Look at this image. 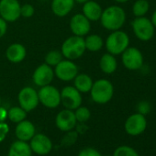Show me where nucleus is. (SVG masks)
I'll list each match as a JSON object with an SVG mask.
<instances>
[{
	"instance_id": "nucleus-17",
	"label": "nucleus",
	"mask_w": 156,
	"mask_h": 156,
	"mask_svg": "<svg viewBox=\"0 0 156 156\" xmlns=\"http://www.w3.org/2000/svg\"><path fill=\"white\" fill-rule=\"evenodd\" d=\"M15 134L18 140L23 141H29L35 135V126L33 125L32 122L24 119L17 123Z\"/></svg>"
},
{
	"instance_id": "nucleus-30",
	"label": "nucleus",
	"mask_w": 156,
	"mask_h": 156,
	"mask_svg": "<svg viewBox=\"0 0 156 156\" xmlns=\"http://www.w3.org/2000/svg\"><path fill=\"white\" fill-rule=\"evenodd\" d=\"M77 139H78V132L77 131H73V129L69 130L63 136V138L62 140V144L63 146H71L73 143H75Z\"/></svg>"
},
{
	"instance_id": "nucleus-38",
	"label": "nucleus",
	"mask_w": 156,
	"mask_h": 156,
	"mask_svg": "<svg viewBox=\"0 0 156 156\" xmlns=\"http://www.w3.org/2000/svg\"><path fill=\"white\" fill-rule=\"evenodd\" d=\"M87 1H89V0H74V2H77V3H79V4H85Z\"/></svg>"
},
{
	"instance_id": "nucleus-9",
	"label": "nucleus",
	"mask_w": 156,
	"mask_h": 156,
	"mask_svg": "<svg viewBox=\"0 0 156 156\" xmlns=\"http://www.w3.org/2000/svg\"><path fill=\"white\" fill-rule=\"evenodd\" d=\"M20 107L22 108L26 112H30L34 110L40 101H39V97H38V92L30 87H23L18 96Z\"/></svg>"
},
{
	"instance_id": "nucleus-39",
	"label": "nucleus",
	"mask_w": 156,
	"mask_h": 156,
	"mask_svg": "<svg viewBox=\"0 0 156 156\" xmlns=\"http://www.w3.org/2000/svg\"><path fill=\"white\" fill-rule=\"evenodd\" d=\"M117 3H119V4H124V3H127L129 0H114Z\"/></svg>"
},
{
	"instance_id": "nucleus-6",
	"label": "nucleus",
	"mask_w": 156,
	"mask_h": 156,
	"mask_svg": "<svg viewBox=\"0 0 156 156\" xmlns=\"http://www.w3.org/2000/svg\"><path fill=\"white\" fill-rule=\"evenodd\" d=\"M121 61L124 67L129 71L140 70L144 64V57L140 50L130 46L121 53Z\"/></svg>"
},
{
	"instance_id": "nucleus-32",
	"label": "nucleus",
	"mask_w": 156,
	"mask_h": 156,
	"mask_svg": "<svg viewBox=\"0 0 156 156\" xmlns=\"http://www.w3.org/2000/svg\"><path fill=\"white\" fill-rule=\"evenodd\" d=\"M34 8L32 5L30 4H25L23 6H21V9H20V17L22 16L23 18H26V19H29V18H31L33 15H34Z\"/></svg>"
},
{
	"instance_id": "nucleus-12",
	"label": "nucleus",
	"mask_w": 156,
	"mask_h": 156,
	"mask_svg": "<svg viewBox=\"0 0 156 156\" xmlns=\"http://www.w3.org/2000/svg\"><path fill=\"white\" fill-rule=\"evenodd\" d=\"M78 74L77 65L71 60H62L56 66L54 70V75L57 76L60 80L68 82L74 79Z\"/></svg>"
},
{
	"instance_id": "nucleus-36",
	"label": "nucleus",
	"mask_w": 156,
	"mask_h": 156,
	"mask_svg": "<svg viewBox=\"0 0 156 156\" xmlns=\"http://www.w3.org/2000/svg\"><path fill=\"white\" fill-rule=\"evenodd\" d=\"M7 118H8V111L4 108L0 107V122L5 121Z\"/></svg>"
},
{
	"instance_id": "nucleus-31",
	"label": "nucleus",
	"mask_w": 156,
	"mask_h": 156,
	"mask_svg": "<svg viewBox=\"0 0 156 156\" xmlns=\"http://www.w3.org/2000/svg\"><path fill=\"white\" fill-rule=\"evenodd\" d=\"M151 111V105L150 102L146 100H142L138 103L137 105V112L141 114V115H148Z\"/></svg>"
},
{
	"instance_id": "nucleus-4",
	"label": "nucleus",
	"mask_w": 156,
	"mask_h": 156,
	"mask_svg": "<svg viewBox=\"0 0 156 156\" xmlns=\"http://www.w3.org/2000/svg\"><path fill=\"white\" fill-rule=\"evenodd\" d=\"M129 35L120 30L112 31L107 38L105 46L108 52L113 55L121 54L129 46Z\"/></svg>"
},
{
	"instance_id": "nucleus-10",
	"label": "nucleus",
	"mask_w": 156,
	"mask_h": 156,
	"mask_svg": "<svg viewBox=\"0 0 156 156\" xmlns=\"http://www.w3.org/2000/svg\"><path fill=\"white\" fill-rule=\"evenodd\" d=\"M61 103L70 110H75L82 104V96L74 87H65L61 92Z\"/></svg>"
},
{
	"instance_id": "nucleus-3",
	"label": "nucleus",
	"mask_w": 156,
	"mask_h": 156,
	"mask_svg": "<svg viewBox=\"0 0 156 156\" xmlns=\"http://www.w3.org/2000/svg\"><path fill=\"white\" fill-rule=\"evenodd\" d=\"M86 51L85 39L80 36H72L66 39L62 45L61 52L67 60H75L80 58Z\"/></svg>"
},
{
	"instance_id": "nucleus-40",
	"label": "nucleus",
	"mask_w": 156,
	"mask_h": 156,
	"mask_svg": "<svg viewBox=\"0 0 156 156\" xmlns=\"http://www.w3.org/2000/svg\"><path fill=\"white\" fill-rule=\"evenodd\" d=\"M0 105H1V99H0Z\"/></svg>"
},
{
	"instance_id": "nucleus-16",
	"label": "nucleus",
	"mask_w": 156,
	"mask_h": 156,
	"mask_svg": "<svg viewBox=\"0 0 156 156\" xmlns=\"http://www.w3.org/2000/svg\"><path fill=\"white\" fill-rule=\"evenodd\" d=\"M70 29L75 36L83 37L87 35L91 29L90 20L87 19L84 14H76L72 17L70 20Z\"/></svg>"
},
{
	"instance_id": "nucleus-15",
	"label": "nucleus",
	"mask_w": 156,
	"mask_h": 156,
	"mask_svg": "<svg viewBox=\"0 0 156 156\" xmlns=\"http://www.w3.org/2000/svg\"><path fill=\"white\" fill-rule=\"evenodd\" d=\"M55 123L57 128L62 131H69L73 129L76 127L77 120L75 119V115L73 110L70 109H63L60 111L55 119Z\"/></svg>"
},
{
	"instance_id": "nucleus-35",
	"label": "nucleus",
	"mask_w": 156,
	"mask_h": 156,
	"mask_svg": "<svg viewBox=\"0 0 156 156\" xmlns=\"http://www.w3.org/2000/svg\"><path fill=\"white\" fill-rule=\"evenodd\" d=\"M8 30V24L7 21L4 20L1 17H0V39H1L7 32Z\"/></svg>"
},
{
	"instance_id": "nucleus-33",
	"label": "nucleus",
	"mask_w": 156,
	"mask_h": 156,
	"mask_svg": "<svg viewBox=\"0 0 156 156\" xmlns=\"http://www.w3.org/2000/svg\"><path fill=\"white\" fill-rule=\"evenodd\" d=\"M77 156H102L101 153L94 148H86L80 151Z\"/></svg>"
},
{
	"instance_id": "nucleus-14",
	"label": "nucleus",
	"mask_w": 156,
	"mask_h": 156,
	"mask_svg": "<svg viewBox=\"0 0 156 156\" xmlns=\"http://www.w3.org/2000/svg\"><path fill=\"white\" fill-rule=\"evenodd\" d=\"M54 78V71L50 65L43 63L38 66L32 75L33 82L36 86L42 87L50 85Z\"/></svg>"
},
{
	"instance_id": "nucleus-41",
	"label": "nucleus",
	"mask_w": 156,
	"mask_h": 156,
	"mask_svg": "<svg viewBox=\"0 0 156 156\" xmlns=\"http://www.w3.org/2000/svg\"><path fill=\"white\" fill-rule=\"evenodd\" d=\"M105 156H111V155H105Z\"/></svg>"
},
{
	"instance_id": "nucleus-37",
	"label": "nucleus",
	"mask_w": 156,
	"mask_h": 156,
	"mask_svg": "<svg viewBox=\"0 0 156 156\" xmlns=\"http://www.w3.org/2000/svg\"><path fill=\"white\" fill-rule=\"evenodd\" d=\"M150 20H151V23L153 24L154 28L156 29V9L153 11V13H152V15H151V18Z\"/></svg>"
},
{
	"instance_id": "nucleus-34",
	"label": "nucleus",
	"mask_w": 156,
	"mask_h": 156,
	"mask_svg": "<svg viewBox=\"0 0 156 156\" xmlns=\"http://www.w3.org/2000/svg\"><path fill=\"white\" fill-rule=\"evenodd\" d=\"M9 132V127L7 123L0 122V142L3 141Z\"/></svg>"
},
{
	"instance_id": "nucleus-11",
	"label": "nucleus",
	"mask_w": 156,
	"mask_h": 156,
	"mask_svg": "<svg viewBox=\"0 0 156 156\" xmlns=\"http://www.w3.org/2000/svg\"><path fill=\"white\" fill-rule=\"evenodd\" d=\"M21 6L18 0H0V17L7 22H13L20 17Z\"/></svg>"
},
{
	"instance_id": "nucleus-13",
	"label": "nucleus",
	"mask_w": 156,
	"mask_h": 156,
	"mask_svg": "<svg viewBox=\"0 0 156 156\" xmlns=\"http://www.w3.org/2000/svg\"><path fill=\"white\" fill-rule=\"evenodd\" d=\"M30 146L32 152L38 155H46L52 150V142L51 139L42 133L35 134L30 140Z\"/></svg>"
},
{
	"instance_id": "nucleus-23",
	"label": "nucleus",
	"mask_w": 156,
	"mask_h": 156,
	"mask_svg": "<svg viewBox=\"0 0 156 156\" xmlns=\"http://www.w3.org/2000/svg\"><path fill=\"white\" fill-rule=\"evenodd\" d=\"M73 80H74V87L80 93L90 92L94 83L92 78L87 73H78L74 77Z\"/></svg>"
},
{
	"instance_id": "nucleus-27",
	"label": "nucleus",
	"mask_w": 156,
	"mask_h": 156,
	"mask_svg": "<svg viewBox=\"0 0 156 156\" xmlns=\"http://www.w3.org/2000/svg\"><path fill=\"white\" fill-rule=\"evenodd\" d=\"M62 54L59 51H49L45 56V63L50 65L51 67L56 66L62 60Z\"/></svg>"
},
{
	"instance_id": "nucleus-21",
	"label": "nucleus",
	"mask_w": 156,
	"mask_h": 156,
	"mask_svg": "<svg viewBox=\"0 0 156 156\" xmlns=\"http://www.w3.org/2000/svg\"><path fill=\"white\" fill-rule=\"evenodd\" d=\"M31 154L32 151L30 144L27 141L18 140L11 144L8 156H31Z\"/></svg>"
},
{
	"instance_id": "nucleus-29",
	"label": "nucleus",
	"mask_w": 156,
	"mask_h": 156,
	"mask_svg": "<svg viewBox=\"0 0 156 156\" xmlns=\"http://www.w3.org/2000/svg\"><path fill=\"white\" fill-rule=\"evenodd\" d=\"M75 119L77 122L79 123H86L91 117V112L87 107H79L74 111Z\"/></svg>"
},
{
	"instance_id": "nucleus-26",
	"label": "nucleus",
	"mask_w": 156,
	"mask_h": 156,
	"mask_svg": "<svg viewBox=\"0 0 156 156\" xmlns=\"http://www.w3.org/2000/svg\"><path fill=\"white\" fill-rule=\"evenodd\" d=\"M27 117V112L20 107H13L8 111V118L13 123H19L24 120Z\"/></svg>"
},
{
	"instance_id": "nucleus-18",
	"label": "nucleus",
	"mask_w": 156,
	"mask_h": 156,
	"mask_svg": "<svg viewBox=\"0 0 156 156\" xmlns=\"http://www.w3.org/2000/svg\"><path fill=\"white\" fill-rule=\"evenodd\" d=\"M26 54V48L20 43H13L9 45L6 51L7 59L13 63H19L22 62L25 59Z\"/></svg>"
},
{
	"instance_id": "nucleus-7",
	"label": "nucleus",
	"mask_w": 156,
	"mask_h": 156,
	"mask_svg": "<svg viewBox=\"0 0 156 156\" xmlns=\"http://www.w3.org/2000/svg\"><path fill=\"white\" fill-rule=\"evenodd\" d=\"M148 126L146 116L141 115L138 112L131 114L128 117L124 123V129L127 134L129 136H139L142 134Z\"/></svg>"
},
{
	"instance_id": "nucleus-19",
	"label": "nucleus",
	"mask_w": 156,
	"mask_h": 156,
	"mask_svg": "<svg viewBox=\"0 0 156 156\" xmlns=\"http://www.w3.org/2000/svg\"><path fill=\"white\" fill-rule=\"evenodd\" d=\"M74 6V0H52L51 10L60 18L67 16Z\"/></svg>"
},
{
	"instance_id": "nucleus-2",
	"label": "nucleus",
	"mask_w": 156,
	"mask_h": 156,
	"mask_svg": "<svg viewBox=\"0 0 156 156\" xmlns=\"http://www.w3.org/2000/svg\"><path fill=\"white\" fill-rule=\"evenodd\" d=\"M90 95L95 103L99 105L107 104L114 96V87L108 79H98L93 83Z\"/></svg>"
},
{
	"instance_id": "nucleus-25",
	"label": "nucleus",
	"mask_w": 156,
	"mask_h": 156,
	"mask_svg": "<svg viewBox=\"0 0 156 156\" xmlns=\"http://www.w3.org/2000/svg\"><path fill=\"white\" fill-rule=\"evenodd\" d=\"M150 10L148 0H136L132 5V14L135 18L144 17Z\"/></svg>"
},
{
	"instance_id": "nucleus-20",
	"label": "nucleus",
	"mask_w": 156,
	"mask_h": 156,
	"mask_svg": "<svg viewBox=\"0 0 156 156\" xmlns=\"http://www.w3.org/2000/svg\"><path fill=\"white\" fill-rule=\"evenodd\" d=\"M102 12H103V9H102L101 6L95 1L89 0V1H87V3L84 4L83 14L90 21H97V20H100Z\"/></svg>"
},
{
	"instance_id": "nucleus-28",
	"label": "nucleus",
	"mask_w": 156,
	"mask_h": 156,
	"mask_svg": "<svg viewBox=\"0 0 156 156\" xmlns=\"http://www.w3.org/2000/svg\"><path fill=\"white\" fill-rule=\"evenodd\" d=\"M112 156H140L138 151L128 145H121L119 146L113 152Z\"/></svg>"
},
{
	"instance_id": "nucleus-1",
	"label": "nucleus",
	"mask_w": 156,
	"mask_h": 156,
	"mask_svg": "<svg viewBox=\"0 0 156 156\" xmlns=\"http://www.w3.org/2000/svg\"><path fill=\"white\" fill-rule=\"evenodd\" d=\"M100 21L106 30L110 31L119 30L126 22V12L119 6H110L103 10Z\"/></svg>"
},
{
	"instance_id": "nucleus-5",
	"label": "nucleus",
	"mask_w": 156,
	"mask_h": 156,
	"mask_svg": "<svg viewBox=\"0 0 156 156\" xmlns=\"http://www.w3.org/2000/svg\"><path fill=\"white\" fill-rule=\"evenodd\" d=\"M131 28L136 38L141 41H151L155 33V28L151 20L144 17L135 18L131 22Z\"/></svg>"
},
{
	"instance_id": "nucleus-24",
	"label": "nucleus",
	"mask_w": 156,
	"mask_h": 156,
	"mask_svg": "<svg viewBox=\"0 0 156 156\" xmlns=\"http://www.w3.org/2000/svg\"><path fill=\"white\" fill-rule=\"evenodd\" d=\"M86 50L90 51H98L103 48L104 41L101 36L98 34H91L85 39Z\"/></svg>"
},
{
	"instance_id": "nucleus-8",
	"label": "nucleus",
	"mask_w": 156,
	"mask_h": 156,
	"mask_svg": "<svg viewBox=\"0 0 156 156\" xmlns=\"http://www.w3.org/2000/svg\"><path fill=\"white\" fill-rule=\"evenodd\" d=\"M38 97L39 101L48 108H56L61 104L60 91L51 85L41 87L38 92Z\"/></svg>"
},
{
	"instance_id": "nucleus-22",
	"label": "nucleus",
	"mask_w": 156,
	"mask_h": 156,
	"mask_svg": "<svg viewBox=\"0 0 156 156\" xmlns=\"http://www.w3.org/2000/svg\"><path fill=\"white\" fill-rule=\"evenodd\" d=\"M99 66L101 71L107 74H111L115 73L118 68V62L115 58V55L109 52L103 54L99 62Z\"/></svg>"
}]
</instances>
